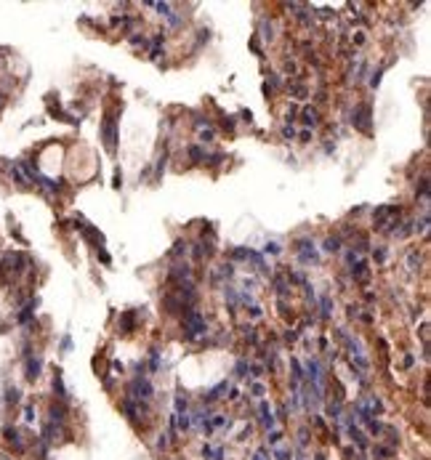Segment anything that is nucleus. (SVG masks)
I'll return each instance as SVG.
<instances>
[{
  "instance_id": "f257e3e1",
  "label": "nucleus",
  "mask_w": 431,
  "mask_h": 460,
  "mask_svg": "<svg viewBox=\"0 0 431 460\" xmlns=\"http://www.w3.org/2000/svg\"><path fill=\"white\" fill-rule=\"evenodd\" d=\"M184 330H186V338H195V336L206 333V320H203L197 311H189L184 317Z\"/></svg>"
},
{
  "instance_id": "f03ea898",
  "label": "nucleus",
  "mask_w": 431,
  "mask_h": 460,
  "mask_svg": "<svg viewBox=\"0 0 431 460\" xmlns=\"http://www.w3.org/2000/svg\"><path fill=\"white\" fill-rule=\"evenodd\" d=\"M351 122H354L360 131H365V133H368L370 131V107L368 104H362V107H357V109H354V118H351Z\"/></svg>"
},
{
  "instance_id": "7ed1b4c3",
  "label": "nucleus",
  "mask_w": 431,
  "mask_h": 460,
  "mask_svg": "<svg viewBox=\"0 0 431 460\" xmlns=\"http://www.w3.org/2000/svg\"><path fill=\"white\" fill-rule=\"evenodd\" d=\"M115 136H118V133H115V120L107 118V120H104V141H107V149H109V152H115Z\"/></svg>"
},
{
  "instance_id": "20e7f679",
  "label": "nucleus",
  "mask_w": 431,
  "mask_h": 460,
  "mask_svg": "<svg viewBox=\"0 0 431 460\" xmlns=\"http://www.w3.org/2000/svg\"><path fill=\"white\" fill-rule=\"evenodd\" d=\"M133 325H136V314H133V311H125L123 317H120V327H123V333H131V330H133Z\"/></svg>"
},
{
  "instance_id": "39448f33",
  "label": "nucleus",
  "mask_w": 431,
  "mask_h": 460,
  "mask_svg": "<svg viewBox=\"0 0 431 460\" xmlns=\"http://www.w3.org/2000/svg\"><path fill=\"white\" fill-rule=\"evenodd\" d=\"M351 274H354L357 280H365V277H368V269H365V263H362V261H357V263L351 266Z\"/></svg>"
},
{
  "instance_id": "423d86ee",
  "label": "nucleus",
  "mask_w": 431,
  "mask_h": 460,
  "mask_svg": "<svg viewBox=\"0 0 431 460\" xmlns=\"http://www.w3.org/2000/svg\"><path fill=\"white\" fill-rule=\"evenodd\" d=\"M85 237H88V240H93L96 245H99V248H102L104 237L99 234V232H96V229H93V226H85Z\"/></svg>"
},
{
  "instance_id": "0eeeda50",
  "label": "nucleus",
  "mask_w": 431,
  "mask_h": 460,
  "mask_svg": "<svg viewBox=\"0 0 431 460\" xmlns=\"http://www.w3.org/2000/svg\"><path fill=\"white\" fill-rule=\"evenodd\" d=\"M325 250H328V253L341 250V240H338V237H328V240H325Z\"/></svg>"
},
{
  "instance_id": "6e6552de",
  "label": "nucleus",
  "mask_w": 431,
  "mask_h": 460,
  "mask_svg": "<svg viewBox=\"0 0 431 460\" xmlns=\"http://www.w3.org/2000/svg\"><path fill=\"white\" fill-rule=\"evenodd\" d=\"M304 120H307L309 125H317V122H320V118H317V109H311V107L304 109Z\"/></svg>"
},
{
  "instance_id": "1a4fd4ad",
  "label": "nucleus",
  "mask_w": 431,
  "mask_h": 460,
  "mask_svg": "<svg viewBox=\"0 0 431 460\" xmlns=\"http://www.w3.org/2000/svg\"><path fill=\"white\" fill-rule=\"evenodd\" d=\"M27 370H30V373H27V375H30V378H38V370H41V362L35 360H30V364H27Z\"/></svg>"
},
{
  "instance_id": "9d476101",
  "label": "nucleus",
  "mask_w": 431,
  "mask_h": 460,
  "mask_svg": "<svg viewBox=\"0 0 431 460\" xmlns=\"http://www.w3.org/2000/svg\"><path fill=\"white\" fill-rule=\"evenodd\" d=\"M189 157L195 162H200L203 160V149H200V146H192V149H189Z\"/></svg>"
},
{
  "instance_id": "9b49d317",
  "label": "nucleus",
  "mask_w": 431,
  "mask_h": 460,
  "mask_svg": "<svg viewBox=\"0 0 431 460\" xmlns=\"http://www.w3.org/2000/svg\"><path fill=\"white\" fill-rule=\"evenodd\" d=\"M181 253H186V242H176V248L170 250V256H181Z\"/></svg>"
},
{
  "instance_id": "f8f14e48",
  "label": "nucleus",
  "mask_w": 431,
  "mask_h": 460,
  "mask_svg": "<svg viewBox=\"0 0 431 460\" xmlns=\"http://www.w3.org/2000/svg\"><path fill=\"white\" fill-rule=\"evenodd\" d=\"M232 259H247V250H245V248H237V250H232Z\"/></svg>"
},
{
  "instance_id": "ddd939ff",
  "label": "nucleus",
  "mask_w": 431,
  "mask_h": 460,
  "mask_svg": "<svg viewBox=\"0 0 431 460\" xmlns=\"http://www.w3.org/2000/svg\"><path fill=\"white\" fill-rule=\"evenodd\" d=\"M322 317H330V300H322Z\"/></svg>"
},
{
  "instance_id": "4468645a",
  "label": "nucleus",
  "mask_w": 431,
  "mask_h": 460,
  "mask_svg": "<svg viewBox=\"0 0 431 460\" xmlns=\"http://www.w3.org/2000/svg\"><path fill=\"white\" fill-rule=\"evenodd\" d=\"M157 11H160V14H170V6H168V3H157Z\"/></svg>"
},
{
  "instance_id": "2eb2a0df",
  "label": "nucleus",
  "mask_w": 431,
  "mask_h": 460,
  "mask_svg": "<svg viewBox=\"0 0 431 460\" xmlns=\"http://www.w3.org/2000/svg\"><path fill=\"white\" fill-rule=\"evenodd\" d=\"M267 253H280V245H274V242H269V245H267Z\"/></svg>"
},
{
  "instance_id": "dca6fc26",
  "label": "nucleus",
  "mask_w": 431,
  "mask_h": 460,
  "mask_svg": "<svg viewBox=\"0 0 431 460\" xmlns=\"http://www.w3.org/2000/svg\"><path fill=\"white\" fill-rule=\"evenodd\" d=\"M283 136H285V139H293V136H296V131H293V128H285V131H283Z\"/></svg>"
},
{
  "instance_id": "f3484780",
  "label": "nucleus",
  "mask_w": 431,
  "mask_h": 460,
  "mask_svg": "<svg viewBox=\"0 0 431 460\" xmlns=\"http://www.w3.org/2000/svg\"><path fill=\"white\" fill-rule=\"evenodd\" d=\"M200 139H203V141H210V139H213V131H206V133H200Z\"/></svg>"
}]
</instances>
